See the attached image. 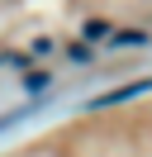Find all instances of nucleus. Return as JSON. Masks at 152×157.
<instances>
[{
	"label": "nucleus",
	"instance_id": "obj_2",
	"mask_svg": "<svg viewBox=\"0 0 152 157\" xmlns=\"http://www.w3.org/2000/svg\"><path fill=\"white\" fill-rule=\"evenodd\" d=\"M109 43H114V48H147V33H142V29H128V33H109Z\"/></svg>",
	"mask_w": 152,
	"mask_h": 157
},
{
	"label": "nucleus",
	"instance_id": "obj_4",
	"mask_svg": "<svg viewBox=\"0 0 152 157\" xmlns=\"http://www.w3.org/2000/svg\"><path fill=\"white\" fill-rule=\"evenodd\" d=\"M109 24H104V19H90V24H86V38H109Z\"/></svg>",
	"mask_w": 152,
	"mask_h": 157
},
{
	"label": "nucleus",
	"instance_id": "obj_3",
	"mask_svg": "<svg viewBox=\"0 0 152 157\" xmlns=\"http://www.w3.org/2000/svg\"><path fill=\"white\" fill-rule=\"evenodd\" d=\"M48 86H52L48 71H28V76H24V90H28V95H38V90H48Z\"/></svg>",
	"mask_w": 152,
	"mask_h": 157
},
{
	"label": "nucleus",
	"instance_id": "obj_1",
	"mask_svg": "<svg viewBox=\"0 0 152 157\" xmlns=\"http://www.w3.org/2000/svg\"><path fill=\"white\" fill-rule=\"evenodd\" d=\"M147 90H152V76H142V81H128V86L109 90V95H95V100H86V109H104V105H124V100H133V95H147Z\"/></svg>",
	"mask_w": 152,
	"mask_h": 157
}]
</instances>
